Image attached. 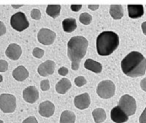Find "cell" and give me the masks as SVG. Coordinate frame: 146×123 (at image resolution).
<instances>
[{
	"label": "cell",
	"mask_w": 146,
	"mask_h": 123,
	"mask_svg": "<svg viewBox=\"0 0 146 123\" xmlns=\"http://www.w3.org/2000/svg\"><path fill=\"white\" fill-rule=\"evenodd\" d=\"M142 30H143V33L145 35H146V22H143L141 25Z\"/></svg>",
	"instance_id": "8d00e7d4"
},
{
	"label": "cell",
	"mask_w": 146,
	"mask_h": 123,
	"mask_svg": "<svg viewBox=\"0 0 146 123\" xmlns=\"http://www.w3.org/2000/svg\"><path fill=\"white\" fill-rule=\"evenodd\" d=\"M23 5H12V7L14 8V9H19V8L22 7H23Z\"/></svg>",
	"instance_id": "74e56055"
},
{
	"label": "cell",
	"mask_w": 146,
	"mask_h": 123,
	"mask_svg": "<svg viewBox=\"0 0 146 123\" xmlns=\"http://www.w3.org/2000/svg\"><path fill=\"white\" fill-rule=\"evenodd\" d=\"M111 118L113 122L116 123H124L128 120V116L119 106H117L111 110Z\"/></svg>",
	"instance_id": "5bb4252c"
},
{
	"label": "cell",
	"mask_w": 146,
	"mask_h": 123,
	"mask_svg": "<svg viewBox=\"0 0 146 123\" xmlns=\"http://www.w3.org/2000/svg\"><path fill=\"white\" fill-rule=\"evenodd\" d=\"M89 42L83 36L72 37L67 43V55L71 61V68L77 71L87 51Z\"/></svg>",
	"instance_id": "7a4b0ae2"
},
{
	"label": "cell",
	"mask_w": 146,
	"mask_h": 123,
	"mask_svg": "<svg viewBox=\"0 0 146 123\" xmlns=\"http://www.w3.org/2000/svg\"><path fill=\"white\" fill-rule=\"evenodd\" d=\"M8 70V63L5 60H0V72H6Z\"/></svg>",
	"instance_id": "f1b7e54d"
},
{
	"label": "cell",
	"mask_w": 146,
	"mask_h": 123,
	"mask_svg": "<svg viewBox=\"0 0 146 123\" xmlns=\"http://www.w3.org/2000/svg\"><path fill=\"white\" fill-rule=\"evenodd\" d=\"M55 112V105L50 101H45L39 105V113L41 116L50 117Z\"/></svg>",
	"instance_id": "7c38bea8"
},
{
	"label": "cell",
	"mask_w": 146,
	"mask_h": 123,
	"mask_svg": "<svg viewBox=\"0 0 146 123\" xmlns=\"http://www.w3.org/2000/svg\"><path fill=\"white\" fill-rule=\"evenodd\" d=\"M76 116L74 112L68 110L63 112L60 116V123H75Z\"/></svg>",
	"instance_id": "7402d4cb"
},
{
	"label": "cell",
	"mask_w": 146,
	"mask_h": 123,
	"mask_svg": "<svg viewBox=\"0 0 146 123\" xmlns=\"http://www.w3.org/2000/svg\"><path fill=\"white\" fill-rule=\"evenodd\" d=\"M119 45V35L113 31H104L96 38V51L100 56L112 54Z\"/></svg>",
	"instance_id": "3957f363"
},
{
	"label": "cell",
	"mask_w": 146,
	"mask_h": 123,
	"mask_svg": "<svg viewBox=\"0 0 146 123\" xmlns=\"http://www.w3.org/2000/svg\"><path fill=\"white\" fill-rule=\"evenodd\" d=\"M140 123H146V108L140 117Z\"/></svg>",
	"instance_id": "836d02e7"
},
{
	"label": "cell",
	"mask_w": 146,
	"mask_h": 123,
	"mask_svg": "<svg viewBox=\"0 0 146 123\" xmlns=\"http://www.w3.org/2000/svg\"><path fill=\"white\" fill-rule=\"evenodd\" d=\"M128 15L132 19L140 18L144 15V7L142 5H128Z\"/></svg>",
	"instance_id": "9a60e30c"
},
{
	"label": "cell",
	"mask_w": 146,
	"mask_h": 123,
	"mask_svg": "<svg viewBox=\"0 0 146 123\" xmlns=\"http://www.w3.org/2000/svg\"><path fill=\"white\" fill-rule=\"evenodd\" d=\"M92 115H93L94 120L96 123L103 122L107 118L105 111L102 108L95 109L92 112Z\"/></svg>",
	"instance_id": "603a6c76"
},
{
	"label": "cell",
	"mask_w": 146,
	"mask_h": 123,
	"mask_svg": "<svg viewBox=\"0 0 146 123\" xmlns=\"http://www.w3.org/2000/svg\"><path fill=\"white\" fill-rule=\"evenodd\" d=\"M12 76L18 81H23L29 76V72L23 66H20L12 72Z\"/></svg>",
	"instance_id": "e0dca14e"
},
{
	"label": "cell",
	"mask_w": 146,
	"mask_h": 123,
	"mask_svg": "<svg viewBox=\"0 0 146 123\" xmlns=\"http://www.w3.org/2000/svg\"><path fill=\"white\" fill-rule=\"evenodd\" d=\"M22 53L23 51L20 45L16 43H12L7 47L5 54L11 60L17 61L20 58Z\"/></svg>",
	"instance_id": "8fae6325"
},
{
	"label": "cell",
	"mask_w": 146,
	"mask_h": 123,
	"mask_svg": "<svg viewBox=\"0 0 146 123\" xmlns=\"http://www.w3.org/2000/svg\"><path fill=\"white\" fill-rule=\"evenodd\" d=\"M79 21L84 25H89L92 21V16L87 12H84L80 15Z\"/></svg>",
	"instance_id": "cb8c5ba5"
},
{
	"label": "cell",
	"mask_w": 146,
	"mask_h": 123,
	"mask_svg": "<svg viewBox=\"0 0 146 123\" xmlns=\"http://www.w3.org/2000/svg\"><path fill=\"white\" fill-rule=\"evenodd\" d=\"M56 34L53 30L48 28H42L38 33V40L44 45H50L54 43Z\"/></svg>",
	"instance_id": "ba28073f"
},
{
	"label": "cell",
	"mask_w": 146,
	"mask_h": 123,
	"mask_svg": "<svg viewBox=\"0 0 146 123\" xmlns=\"http://www.w3.org/2000/svg\"><path fill=\"white\" fill-rule=\"evenodd\" d=\"M115 85L110 80L102 81L98 84L96 88V93L102 99H110L115 93Z\"/></svg>",
	"instance_id": "277c9868"
},
{
	"label": "cell",
	"mask_w": 146,
	"mask_h": 123,
	"mask_svg": "<svg viewBox=\"0 0 146 123\" xmlns=\"http://www.w3.org/2000/svg\"><path fill=\"white\" fill-rule=\"evenodd\" d=\"M58 74L62 76H65L68 74V69L66 67H60L58 69Z\"/></svg>",
	"instance_id": "f546056e"
},
{
	"label": "cell",
	"mask_w": 146,
	"mask_h": 123,
	"mask_svg": "<svg viewBox=\"0 0 146 123\" xmlns=\"http://www.w3.org/2000/svg\"><path fill=\"white\" fill-rule=\"evenodd\" d=\"M145 7H146V5H145Z\"/></svg>",
	"instance_id": "60d3db41"
},
{
	"label": "cell",
	"mask_w": 146,
	"mask_h": 123,
	"mask_svg": "<svg viewBox=\"0 0 146 123\" xmlns=\"http://www.w3.org/2000/svg\"><path fill=\"white\" fill-rule=\"evenodd\" d=\"M23 96L25 101L28 103H35L39 98V92L34 86L27 87L23 92Z\"/></svg>",
	"instance_id": "30bf717a"
},
{
	"label": "cell",
	"mask_w": 146,
	"mask_h": 123,
	"mask_svg": "<svg viewBox=\"0 0 146 123\" xmlns=\"http://www.w3.org/2000/svg\"><path fill=\"white\" fill-rule=\"evenodd\" d=\"M84 68L95 74H100L102 71V66L101 63L91 59H86L84 62Z\"/></svg>",
	"instance_id": "2e32d148"
},
{
	"label": "cell",
	"mask_w": 146,
	"mask_h": 123,
	"mask_svg": "<svg viewBox=\"0 0 146 123\" xmlns=\"http://www.w3.org/2000/svg\"><path fill=\"white\" fill-rule=\"evenodd\" d=\"M61 6L59 5H49L47 6L46 13L48 16L51 17L53 18H57L60 15Z\"/></svg>",
	"instance_id": "44dd1931"
},
{
	"label": "cell",
	"mask_w": 146,
	"mask_h": 123,
	"mask_svg": "<svg viewBox=\"0 0 146 123\" xmlns=\"http://www.w3.org/2000/svg\"><path fill=\"white\" fill-rule=\"evenodd\" d=\"M119 107L127 116H132L135 113L137 105L136 101L133 96L128 94L123 95L119 99Z\"/></svg>",
	"instance_id": "8992f818"
},
{
	"label": "cell",
	"mask_w": 146,
	"mask_h": 123,
	"mask_svg": "<svg viewBox=\"0 0 146 123\" xmlns=\"http://www.w3.org/2000/svg\"><path fill=\"white\" fill-rule=\"evenodd\" d=\"M56 69V63L51 60H47L41 63L38 68V72L41 76L46 77L52 75Z\"/></svg>",
	"instance_id": "9c48e42d"
},
{
	"label": "cell",
	"mask_w": 146,
	"mask_h": 123,
	"mask_svg": "<svg viewBox=\"0 0 146 123\" xmlns=\"http://www.w3.org/2000/svg\"><path fill=\"white\" fill-rule=\"evenodd\" d=\"M0 109L5 113H12L16 109V98L9 94L0 95Z\"/></svg>",
	"instance_id": "52a82bcc"
},
{
	"label": "cell",
	"mask_w": 146,
	"mask_h": 123,
	"mask_svg": "<svg viewBox=\"0 0 146 123\" xmlns=\"http://www.w3.org/2000/svg\"><path fill=\"white\" fill-rule=\"evenodd\" d=\"M90 96L87 93L78 95L74 99L75 107H76L79 110H85V109L88 108L90 105Z\"/></svg>",
	"instance_id": "4fadbf2b"
},
{
	"label": "cell",
	"mask_w": 146,
	"mask_h": 123,
	"mask_svg": "<svg viewBox=\"0 0 146 123\" xmlns=\"http://www.w3.org/2000/svg\"><path fill=\"white\" fill-rule=\"evenodd\" d=\"M88 8L92 11H96L100 8V5H89Z\"/></svg>",
	"instance_id": "d590c367"
},
{
	"label": "cell",
	"mask_w": 146,
	"mask_h": 123,
	"mask_svg": "<svg viewBox=\"0 0 146 123\" xmlns=\"http://www.w3.org/2000/svg\"><path fill=\"white\" fill-rule=\"evenodd\" d=\"M3 81V78H2V76L0 75V82H2Z\"/></svg>",
	"instance_id": "f35d334b"
},
{
	"label": "cell",
	"mask_w": 146,
	"mask_h": 123,
	"mask_svg": "<svg viewBox=\"0 0 146 123\" xmlns=\"http://www.w3.org/2000/svg\"><path fill=\"white\" fill-rule=\"evenodd\" d=\"M0 123H3V121H2V120H0Z\"/></svg>",
	"instance_id": "ab89813d"
},
{
	"label": "cell",
	"mask_w": 146,
	"mask_h": 123,
	"mask_svg": "<svg viewBox=\"0 0 146 123\" xmlns=\"http://www.w3.org/2000/svg\"><path fill=\"white\" fill-rule=\"evenodd\" d=\"M23 123H38V120L34 117H29L23 122Z\"/></svg>",
	"instance_id": "1f68e13d"
},
{
	"label": "cell",
	"mask_w": 146,
	"mask_h": 123,
	"mask_svg": "<svg viewBox=\"0 0 146 123\" xmlns=\"http://www.w3.org/2000/svg\"><path fill=\"white\" fill-rule=\"evenodd\" d=\"M71 88V83L68 78H63L56 85V90L60 94H64Z\"/></svg>",
	"instance_id": "ac0fdd59"
},
{
	"label": "cell",
	"mask_w": 146,
	"mask_h": 123,
	"mask_svg": "<svg viewBox=\"0 0 146 123\" xmlns=\"http://www.w3.org/2000/svg\"><path fill=\"white\" fill-rule=\"evenodd\" d=\"M140 87L144 92H146V78H144L140 81Z\"/></svg>",
	"instance_id": "e575fe53"
},
{
	"label": "cell",
	"mask_w": 146,
	"mask_h": 123,
	"mask_svg": "<svg viewBox=\"0 0 146 123\" xmlns=\"http://www.w3.org/2000/svg\"><path fill=\"white\" fill-rule=\"evenodd\" d=\"M74 82H75V84L77 86L81 87L83 86L86 84V80L84 76H78L75 78Z\"/></svg>",
	"instance_id": "4316f807"
},
{
	"label": "cell",
	"mask_w": 146,
	"mask_h": 123,
	"mask_svg": "<svg viewBox=\"0 0 146 123\" xmlns=\"http://www.w3.org/2000/svg\"><path fill=\"white\" fill-rule=\"evenodd\" d=\"M110 14L114 20H120L124 16L123 7L120 5H110Z\"/></svg>",
	"instance_id": "d6986e66"
},
{
	"label": "cell",
	"mask_w": 146,
	"mask_h": 123,
	"mask_svg": "<svg viewBox=\"0 0 146 123\" xmlns=\"http://www.w3.org/2000/svg\"><path fill=\"white\" fill-rule=\"evenodd\" d=\"M10 25L15 30L22 32L29 27V22L26 15L23 12H19L11 17Z\"/></svg>",
	"instance_id": "5b68a950"
},
{
	"label": "cell",
	"mask_w": 146,
	"mask_h": 123,
	"mask_svg": "<svg viewBox=\"0 0 146 123\" xmlns=\"http://www.w3.org/2000/svg\"><path fill=\"white\" fill-rule=\"evenodd\" d=\"M40 87L43 92H46L50 89V82L48 79L42 80L40 83Z\"/></svg>",
	"instance_id": "83f0119b"
},
{
	"label": "cell",
	"mask_w": 146,
	"mask_h": 123,
	"mask_svg": "<svg viewBox=\"0 0 146 123\" xmlns=\"http://www.w3.org/2000/svg\"><path fill=\"white\" fill-rule=\"evenodd\" d=\"M7 32L6 26L3 22L0 21V36H2Z\"/></svg>",
	"instance_id": "4dcf8cb0"
},
{
	"label": "cell",
	"mask_w": 146,
	"mask_h": 123,
	"mask_svg": "<svg viewBox=\"0 0 146 123\" xmlns=\"http://www.w3.org/2000/svg\"><path fill=\"white\" fill-rule=\"evenodd\" d=\"M122 72L127 76L136 78L144 75L146 71V59L141 53L133 51L121 62Z\"/></svg>",
	"instance_id": "6da1fadb"
},
{
	"label": "cell",
	"mask_w": 146,
	"mask_h": 123,
	"mask_svg": "<svg viewBox=\"0 0 146 123\" xmlns=\"http://www.w3.org/2000/svg\"><path fill=\"white\" fill-rule=\"evenodd\" d=\"M30 17H32V19L35 20H39L41 18V12L40 9H33L30 12Z\"/></svg>",
	"instance_id": "484cf974"
},
{
	"label": "cell",
	"mask_w": 146,
	"mask_h": 123,
	"mask_svg": "<svg viewBox=\"0 0 146 123\" xmlns=\"http://www.w3.org/2000/svg\"><path fill=\"white\" fill-rule=\"evenodd\" d=\"M63 29L66 33H72L76 29V20L74 18H66L62 22Z\"/></svg>",
	"instance_id": "ffe728a7"
},
{
	"label": "cell",
	"mask_w": 146,
	"mask_h": 123,
	"mask_svg": "<svg viewBox=\"0 0 146 123\" xmlns=\"http://www.w3.org/2000/svg\"><path fill=\"white\" fill-rule=\"evenodd\" d=\"M44 54H45L44 50H42V48H38V47L34 48L33 51V56L37 59H41L44 56Z\"/></svg>",
	"instance_id": "d4e9b609"
},
{
	"label": "cell",
	"mask_w": 146,
	"mask_h": 123,
	"mask_svg": "<svg viewBox=\"0 0 146 123\" xmlns=\"http://www.w3.org/2000/svg\"><path fill=\"white\" fill-rule=\"evenodd\" d=\"M82 5H71V9L73 12H78L82 9Z\"/></svg>",
	"instance_id": "d6a6232c"
}]
</instances>
